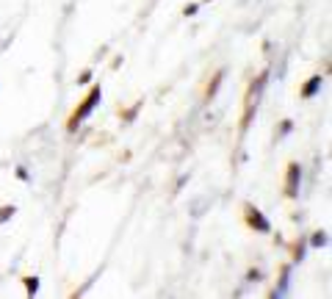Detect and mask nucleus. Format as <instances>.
<instances>
[{
  "label": "nucleus",
  "instance_id": "f257e3e1",
  "mask_svg": "<svg viewBox=\"0 0 332 299\" xmlns=\"http://www.w3.org/2000/svg\"><path fill=\"white\" fill-rule=\"evenodd\" d=\"M100 100H103V89H100V86H94V89H92V95L83 100V105H80L78 111H75V114H72V119H69V131H75V127H78V122H83L89 114H92V111H94V105H97Z\"/></svg>",
  "mask_w": 332,
  "mask_h": 299
},
{
  "label": "nucleus",
  "instance_id": "f03ea898",
  "mask_svg": "<svg viewBox=\"0 0 332 299\" xmlns=\"http://www.w3.org/2000/svg\"><path fill=\"white\" fill-rule=\"evenodd\" d=\"M299 183H302V166L299 163H290L288 166V180H285V194L296 197L299 194Z\"/></svg>",
  "mask_w": 332,
  "mask_h": 299
},
{
  "label": "nucleus",
  "instance_id": "7ed1b4c3",
  "mask_svg": "<svg viewBox=\"0 0 332 299\" xmlns=\"http://www.w3.org/2000/svg\"><path fill=\"white\" fill-rule=\"evenodd\" d=\"M249 225L255 227L258 233H269L271 230V225H269V219H266L263 213H260L258 208H249Z\"/></svg>",
  "mask_w": 332,
  "mask_h": 299
},
{
  "label": "nucleus",
  "instance_id": "20e7f679",
  "mask_svg": "<svg viewBox=\"0 0 332 299\" xmlns=\"http://www.w3.org/2000/svg\"><path fill=\"white\" fill-rule=\"evenodd\" d=\"M321 83H324V78H321V75H316V78H310V80H307V86L302 89V97H305V100L316 97V95H318V89H321Z\"/></svg>",
  "mask_w": 332,
  "mask_h": 299
},
{
  "label": "nucleus",
  "instance_id": "39448f33",
  "mask_svg": "<svg viewBox=\"0 0 332 299\" xmlns=\"http://www.w3.org/2000/svg\"><path fill=\"white\" fill-rule=\"evenodd\" d=\"M14 213H17V208H14V205H3V208H0V225H3L6 219H11Z\"/></svg>",
  "mask_w": 332,
  "mask_h": 299
},
{
  "label": "nucleus",
  "instance_id": "423d86ee",
  "mask_svg": "<svg viewBox=\"0 0 332 299\" xmlns=\"http://www.w3.org/2000/svg\"><path fill=\"white\" fill-rule=\"evenodd\" d=\"M313 247H327V233H316L313 236Z\"/></svg>",
  "mask_w": 332,
  "mask_h": 299
},
{
  "label": "nucleus",
  "instance_id": "0eeeda50",
  "mask_svg": "<svg viewBox=\"0 0 332 299\" xmlns=\"http://www.w3.org/2000/svg\"><path fill=\"white\" fill-rule=\"evenodd\" d=\"M25 285H28V294H36V291H39V280L36 277H28Z\"/></svg>",
  "mask_w": 332,
  "mask_h": 299
},
{
  "label": "nucleus",
  "instance_id": "6e6552de",
  "mask_svg": "<svg viewBox=\"0 0 332 299\" xmlns=\"http://www.w3.org/2000/svg\"><path fill=\"white\" fill-rule=\"evenodd\" d=\"M290 127H294V122L285 119V122H282V127H280V136H288V133H290Z\"/></svg>",
  "mask_w": 332,
  "mask_h": 299
},
{
  "label": "nucleus",
  "instance_id": "1a4fd4ad",
  "mask_svg": "<svg viewBox=\"0 0 332 299\" xmlns=\"http://www.w3.org/2000/svg\"><path fill=\"white\" fill-rule=\"evenodd\" d=\"M197 9H199V3H191V6H186V11H183V14L191 17V14H197Z\"/></svg>",
  "mask_w": 332,
  "mask_h": 299
},
{
  "label": "nucleus",
  "instance_id": "9d476101",
  "mask_svg": "<svg viewBox=\"0 0 332 299\" xmlns=\"http://www.w3.org/2000/svg\"><path fill=\"white\" fill-rule=\"evenodd\" d=\"M17 178H20V180H31V175H28L25 166H20V169H17Z\"/></svg>",
  "mask_w": 332,
  "mask_h": 299
},
{
  "label": "nucleus",
  "instance_id": "9b49d317",
  "mask_svg": "<svg viewBox=\"0 0 332 299\" xmlns=\"http://www.w3.org/2000/svg\"><path fill=\"white\" fill-rule=\"evenodd\" d=\"M89 80H92V69H86V72L80 75V80H78V83H89Z\"/></svg>",
  "mask_w": 332,
  "mask_h": 299
}]
</instances>
